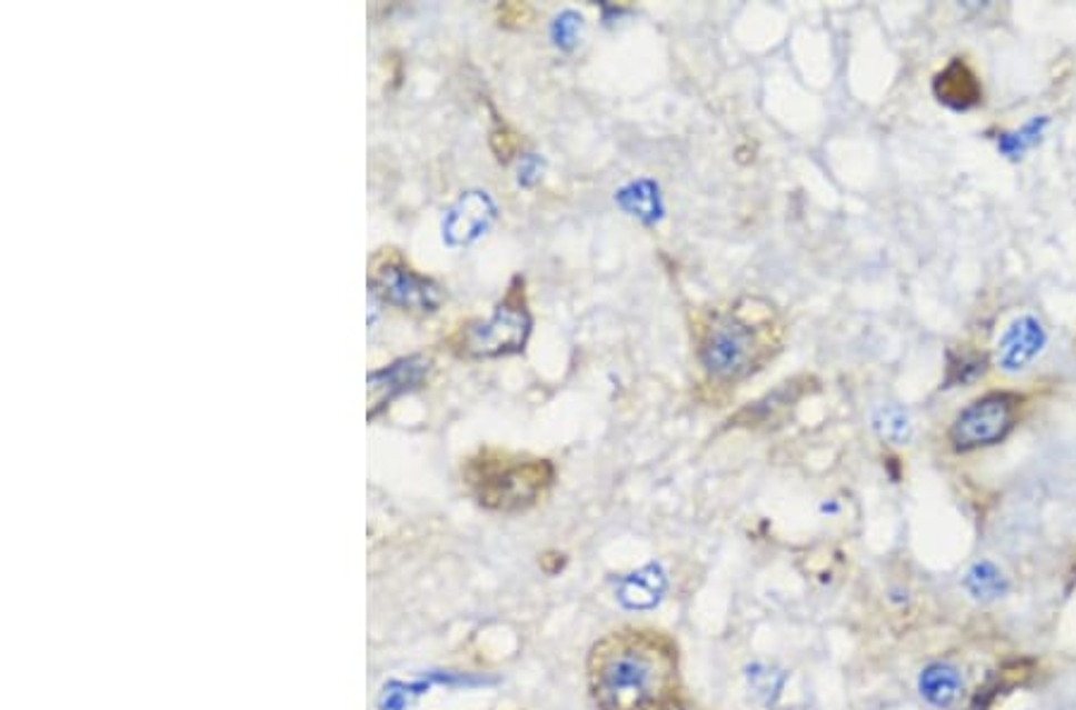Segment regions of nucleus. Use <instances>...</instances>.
I'll list each match as a JSON object with an SVG mask.
<instances>
[{
  "label": "nucleus",
  "mask_w": 1076,
  "mask_h": 710,
  "mask_svg": "<svg viewBox=\"0 0 1076 710\" xmlns=\"http://www.w3.org/2000/svg\"><path fill=\"white\" fill-rule=\"evenodd\" d=\"M596 710H685L683 646L672 631L627 622L598 637L584 662Z\"/></svg>",
  "instance_id": "obj_1"
},
{
  "label": "nucleus",
  "mask_w": 1076,
  "mask_h": 710,
  "mask_svg": "<svg viewBox=\"0 0 1076 710\" xmlns=\"http://www.w3.org/2000/svg\"><path fill=\"white\" fill-rule=\"evenodd\" d=\"M783 344V326L761 299H744L708 323L699 347L701 367L723 383L761 371Z\"/></svg>",
  "instance_id": "obj_2"
},
{
  "label": "nucleus",
  "mask_w": 1076,
  "mask_h": 710,
  "mask_svg": "<svg viewBox=\"0 0 1076 710\" xmlns=\"http://www.w3.org/2000/svg\"><path fill=\"white\" fill-rule=\"evenodd\" d=\"M462 483L484 510L519 514L536 508L556 483L550 460L484 448L465 462Z\"/></svg>",
  "instance_id": "obj_3"
},
{
  "label": "nucleus",
  "mask_w": 1076,
  "mask_h": 710,
  "mask_svg": "<svg viewBox=\"0 0 1076 710\" xmlns=\"http://www.w3.org/2000/svg\"><path fill=\"white\" fill-rule=\"evenodd\" d=\"M1022 398L1015 392H990L957 414L949 440L962 452L995 446L1015 429Z\"/></svg>",
  "instance_id": "obj_4"
},
{
  "label": "nucleus",
  "mask_w": 1076,
  "mask_h": 710,
  "mask_svg": "<svg viewBox=\"0 0 1076 710\" xmlns=\"http://www.w3.org/2000/svg\"><path fill=\"white\" fill-rule=\"evenodd\" d=\"M531 333V316L525 294L510 292L486 323H477L462 333L460 347L469 357H502L519 352Z\"/></svg>",
  "instance_id": "obj_5"
},
{
  "label": "nucleus",
  "mask_w": 1076,
  "mask_h": 710,
  "mask_svg": "<svg viewBox=\"0 0 1076 710\" xmlns=\"http://www.w3.org/2000/svg\"><path fill=\"white\" fill-rule=\"evenodd\" d=\"M371 288L383 302L402 311L431 313L440 307L442 292L434 280L419 276L398 257H378L371 266Z\"/></svg>",
  "instance_id": "obj_6"
},
{
  "label": "nucleus",
  "mask_w": 1076,
  "mask_h": 710,
  "mask_svg": "<svg viewBox=\"0 0 1076 710\" xmlns=\"http://www.w3.org/2000/svg\"><path fill=\"white\" fill-rule=\"evenodd\" d=\"M496 220V203L486 192H467L442 220V237L452 247L477 242Z\"/></svg>",
  "instance_id": "obj_7"
},
{
  "label": "nucleus",
  "mask_w": 1076,
  "mask_h": 710,
  "mask_svg": "<svg viewBox=\"0 0 1076 710\" xmlns=\"http://www.w3.org/2000/svg\"><path fill=\"white\" fill-rule=\"evenodd\" d=\"M1043 347H1046V330H1043L1040 321L1034 316H1022L1005 330L995 359H998V367L1003 371L1017 373L1032 364Z\"/></svg>",
  "instance_id": "obj_8"
},
{
  "label": "nucleus",
  "mask_w": 1076,
  "mask_h": 710,
  "mask_svg": "<svg viewBox=\"0 0 1076 710\" xmlns=\"http://www.w3.org/2000/svg\"><path fill=\"white\" fill-rule=\"evenodd\" d=\"M429 373V359L424 357H407L395 361V364L371 373L369 378V402L371 409L369 414L376 417L378 409H383L388 402H392L398 394L419 388L421 381Z\"/></svg>",
  "instance_id": "obj_9"
},
{
  "label": "nucleus",
  "mask_w": 1076,
  "mask_h": 710,
  "mask_svg": "<svg viewBox=\"0 0 1076 710\" xmlns=\"http://www.w3.org/2000/svg\"><path fill=\"white\" fill-rule=\"evenodd\" d=\"M933 93L936 99L955 110L974 108L980 101V84L967 62L955 58L949 66L933 79Z\"/></svg>",
  "instance_id": "obj_10"
},
{
  "label": "nucleus",
  "mask_w": 1076,
  "mask_h": 710,
  "mask_svg": "<svg viewBox=\"0 0 1076 710\" xmlns=\"http://www.w3.org/2000/svg\"><path fill=\"white\" fill-rule=\"evenodd\" d=\"M797 386H799L797 381L783 383L778 390L768 392L764 400L744 407L733 421L739 426H770L783 421L785 414L799 402V398L804 394V388H797Z\"/></svg>",
  "instance_id": "obj_11"
},
{
  "label": "nucleus",
  "mask_w": 1076,
  "mask_h": 710,
  "mask_svg": "<svg viewBox=\"0 0 1076 710\" xmlns=\"http://www.w3.org/2000/svg\"><path fill=\"white\" fill-rule=\"evenodd\" d=\"M615 199L629 216L639 218L644 226L658 223L660 216H662V201H660L658 184L651 182V180L629 182L627 187L620 189V192H617Z\"/></svg>",
  "instance_id": "obj_12"
},
{
  "label": "nucleus",
  "mask_w": 1076,
  "mask_h": 710,
  "mask_svg": "<svg viewBox=\"0 0 1076 710\" xmlns=\"http://www.w3.org/2000/svg\"><path fill=\"white\" fill-rule=\"evenodd\" d=\"M662 589H666V577L656 564H648L644 570L622 579L617 596L627 608H651L658 603Z\"/></svg>",
  "instance_id": "obj_13"
},
{
  "label": "nucleus",
  "mask_w": 1076,
  "mask_h": 710,
  "mask_svg": "<svg viewBox=\"0 0 1076 710\" xmlns=\"http://www.w3.org/2000/svg\"><path fill=\"white\" fill-rule=\"evenodd\" d=\"M919 689L933 706L949 708V706L957 703L959 693H962V677L955 668L943 666V662H936V666H928L921 672Z\"/></svg>",
  "instance_id": "obj_14"
},
{
  "label": "nucleus",
  "mask_w": 1076,
  "mask_h": 710,
  "mask_svg": "<svg viewBox=\"0 0 1076 710\" xmlns=\"http://www.w3.org/2000/svg\"><path fill=\"white\" fill-rule=\"evenodd\" d=\"M964 587H967V591L974 598H978V601H995V598L1005 596L1007 581L995 564L978 562L972 567L967 579H964Z\"/></svg>",
  "instance_id": "obj_15"
},
{
  "label": "nucleus",
  "mask_w": 1076,
  "mask_h": 710,
  "mask_svg": "<svg viewBox=\"0 0 1076 710\" xmlns=\"http://www.w3.org/2000/svg\"><path fill=\"white\" fill-rule=\"evenodd\" d=\"M876 433L893 446H907L914 436V423L901 407H883L874 417Z\"/></svg>",
  "instance_id": "obj_16"
},
{
  "label": "nucleus",
  "mask_w": 1076,
  "mask_h": 710,
  "mask_svg": "<svg viewBox=\"0 0 1076 710\" xmlns=\"http://www.w3.org/2000/svg\"><path fill=\"white\" fill-rule=\"evenodd\" d=\"M1046 124H1048V120H1046V118H1040V120L1036 118V120H1032V122L1026 124V128H1024L1022 132H1015V134H1005V137L1000 139V149H1003L1007 156H1012V158H1015L1017 153H1024L1028 147H1034L1036 141L1040 139V132H1043V128H1046Z\"/></svg>",
  "instance_id": "obj_17"
},
{
  "label": "nucleus",
  "mask_w": 1076,
  "mask_h": 710,
  "mask_svg": "<svg viewBox=\"0 0 1076 710\" xmlns=\"http://www.w3.org/2000/svg\"><path fill=\"white\" fill-rule=\"evenodd\" d=\"M581 27H584L581 14H577V12H562L560 18L556 20V24H552V39H556V43L560 46V49L569 51L579 41Z\"/></svg>",
  "instance_id": "obj_18"
},
{
  "label": "nucleus",
  "mask_w": 1076,
  "mask_h": 710,
  "mask_svg": "<svg viewBox=\"0 0 1076 710\" xmlns=\"http://www.w3.org/2000/svg\"><path fill=\"white\" fill-rule=\"evenodd\" d=\"M959 367L962 369H949V376H947V386H953V383H969L974 381L976 376H980L986 371V359L984 357H964L959 361Z\"/></svg>",
  "instance_id": "obj_19"
},
{
  "label": "nucleus",
  "mask_w": 1076,
  "mask_h": 710,
  "mask_svg": "<svg viewBox=\"0 0 1076 710\" xmlns=\"http://www.w3.org/2000/svg\"><path fill=\"white\" fill-rule=\"evenodd\" d=\"M538 176H541V161H538L536 156H529L525 163H521L519 168V184H534L538 180Z\"/></svg>",
  "instance_id": "obj_20"
}]
</instances>
